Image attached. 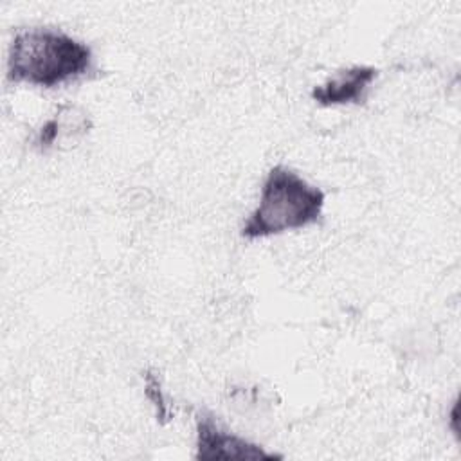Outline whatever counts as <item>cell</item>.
<instances>
[{
	"label": "cell",
	"instance_id": "6da1fadb",
	"mask_svg": "<svg viewBox=\"0 0 461 461\" xmlns=\"http://www.w3.org/2000/svg\"><path fill=\"white\" fill-rule=\"evenodd\" d=\"M95 70V56L88 43L54 27H29L14 32L5 77L40 88H58Z\"/></svg>",
	"mask_w": 461,
	"mask_h": 461
},
{
	"label": "cell",
	"instance_id": "7a4b0ae2",
	"mask_svg": "<svg viewBox=\"0 0 461 461\" xmlns=\"http://www.w3.org/2000/svg\"><path fill=\"white\" fill-rule=\"evenodd\" d=\"M326 193L295 169L276 164L268 169L258 205L241 225V238L261 240L315 225L322 218Z\"/></svg>",
	"mask_w": 461,
	"mask_h": 461
},
{
	"label": "cell",
	"instance_id": "3957f363",
	"mask_svg": "<svg viewBox=\"0 0 461 461\" xmlns=\"http://www.w3.org/2000/svg\"><path fill=\"white\" fill-rule=\"evenodd\" d=\"M194 457L200 461L283 459L281 454L268 452L261 445L225 429L209 411H198L194 416Z\"/></svg>",
	"mask_w": 461,
	"mask_h": 461
},
{
	"label": "cell",
	"instance_id": "277c9868",
	"mask_svg": "<svg viewBox=\"0 0 461 461\" xmlns=\"http://www.w3.org/2000/svg\"><path fill=\"white\" fill-rule=\"evenodd\" d=\"M378 68L371 65H351L333 72L324 83L312 88V99L321 106L364 104Z\"/></svg>",
	"mask_w": 461,
	"mask_h": 461
},
{
	"label": "cell",
	"instance_id": "5b68a950",
	"mask_svg": "<svg viewBox=\"0 0 461 461\" xmlns=\"http://www.w3.org/2000/svg\"><path fill=\"white\" fill-rule=\"evenodd\" d=\"M90 130V113L79 104L63 103L58 106L56 113L40 126L32 139V146L40 153H47L56 148L70 146L72 142L85 137Z\"/></svg>",
	"mask_w": 461,
	"mask_h": 461
},
{
	"label": "cell",
	"instance_id": "8992f818",
	"mask_svg": "<svg viewBox=\"0 0 461 461\" xmlns=\"http://www.w3.org/2000/svg\"><path fill=\"white\" fill-rule=\"evenodd\" d=\"M146 396L153 402L155 409H157V420H160L162 423L167 421V416H169V407L166 403V398L160 391V385H158V378L153 375V373H148L146 375Z\"/></svg>",
	"mask_w": 461,
	"mask_h": 461
}]
</instances>
